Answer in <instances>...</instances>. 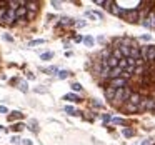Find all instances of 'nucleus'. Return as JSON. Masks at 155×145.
Returning a JSON list of instances; mask_svg holds the SVG:
<instances>
[{
  "mask_svg": "<svg viewBox=\"0 0 155 145\" xmlns=\"http://www.w3.org/2000/svg\"><path fill=\"white\" fill-rule=\"evenodd\" d=\"M124 20H127L128 24H140V14H138V8L135 7V8H132V10H127Z\"/></svg>",
  "mask_w": 155,
  "mask_h": 145,
  "instance_id": "obj_2",
  "label": "nucleus"
},
{
  "mask_svg": "<svg viewBox=\"0 0 155 145\" xmlns=\"http://www.w3.org/2000/svg\"><path fill=\"white\" fill-rule=\"evenodd\" d=\"M145 64H153L155 62V45H147V52L143 57Z\"/></svg>",
  "mask_w": 155,
  "mask_h": 145,
  "instance_id": "obj_4",
  "label": "nucleus"
},
{
  "mask_svg": "<svg viewBox=\"0 0 155 145\" xmlns=\"http://www.w3.org/2000/svg\"><path fill=\"white\" fill-rule=\"evenodd\" d=\"M112 57H115L117 60H122V58H124V55H122V52L118 50V48H112Z\"/></svg>",
  "mask_w": 155,
  "mask_h": 145,
  "instance_id": "obj_20",
  "label": "nucleus"
},
{
  "mask_svg": "<svg viewBox=\"0 0 155 145\" xmlns=\"http://www.w3.org/2000/svg\"><path fill=\"white\" fill-rule=\"evenodd\" d=\"M85 24H87V22H85V20H80V22H75V27H85Z\"/></svg>",
  "mask_w": 155,
  "mask_h": 145,
  "instance_id": "obj_37",
  "label": "nucleus"
},
{
  "mask_svg": "<svg viewBox=\"0 0 155 145\" xmlns=\"http://www.w3.org/2000/svg\"><path fill=\"white\" fill-rule=\"evenodd\" d=\"M25 8H27V12L37 14L38 12V2H25Z\"/></svg>",
  "mask_w": 155,
  "mask_h": 145,
  "instance_id": "obj_9",
  "label": "nucleus"
},
{
  "mask_svg": "<svg viewBox=\"0 0 155 145\" xmlns=\"http://www.w3.org/2000/svg\"><path fill=\"white\" fill-rule=\"evenodd\" d=\"M70 87H72V90H74V92H82V90H84V88H82V85L78 84V82H74Z\"/></svg>",
  "mask_w": 155,
  "mask_h": 145,
  "instance_id": "obj_25",
  "label": "nucleus"
},
{
  "mask_svg": "<svg viewBox=\"0 0 155 145\" xmlns=\"http://www.w3.org/2000/svg\"><path fill=\"white\" fill-rule=\"evenodd\" d=\"M37 120H30V127H28V128H30V130L32 132H38V127H37Z\"/></svg>",
  "mask_w": 155,
  "mask_h": 145,
  "instance_id": "obj_27",
  "label": "nucleus"
},
{
  "mask_svg": "<svg viewBox=\"0 0 155 145\" xmlns=\"http://www.w3.org/2000/svg\"><path fill=\"white\" fill-rule=\"evenodd\" d=\"M104 94H105V98H107V100L114 102V97H115V90H114V88H110V87L105 85V87H104Z\"/></svg>",
  "mask_w": 155,
  "mask_h": 145,
  "instance_id": "obj_10",
  "label": "nucleus"
},
{
  "mask_svg": "<svg viewBox=\"0 0 155 145\" xmlns=\"http://www.w3.org/2000/svg\"><path fill=\"white\" fill-rule=\"evenodd\" d=\"M50 4H52V7L57 8V10H60V8H62V2H55V0H52Z\"/></svg>",
  "mask_w": 155,
  "mask_h": 145,
  "instance_id": "obj_30",
  "label": "nucleus"
},
{
  "mask_svg": "<svg viewBox=\"0 0 155 145\" xmlns=\"http://www.w3.org/2000/svg\"><path fill=\"white\" fill-rule=\"evenodd\" d=\"M58 25H64V27H68V25H75V18H70V17H62Z\"/></svg>",
  "mask_w": 155,
  "mask_h": 145,
  "instance_id": "obj_14",
  "label": "nucleus"
},
{
  "mask_svg": "<svg viewBox=\"0 0 155 145\" xmlns=\"http://www.w3.org/2000/svg\"><path fill=\"white\" fill-rule=\"evenodd\" d=\"M153 107H155V98L147 97V110L148 112H153Z\"/></svg>",
  "mask_w": 155,
  "mask_h": 145,
  "instance_id": "obj_18",
  "label": "nucleus"
},
{
  "mask_svg": "<svg viewBox=\"0 0 155 145\" xmlns=\"http://www.w3.org/2000/svg\"><path fill=\"white\" fill-rule=\"evenodd\" d=\"M35 92H37V94H45L47 88H45V87H37V88H35Z\"/></svg>",
  "mask_w": 155,
  "mask_h": 145,
  "instance_id": "obj_33",
  "label": "nucleus"
},
{
  "mask_svg": "<svg viewBox=\"0 0 155 145\" xmlns=\"http://www.w3.org/2000/svg\"><path fill=\"white\" fill-rule=\"evenodd\" d=\"M24 127H25L24 124H15L14 127H12V130H14V132H20V130H24Z\"/></svg>",
  "mask_w": 155,
  "mask_h": 145,
  "instance_id": "obj_29",
  "label": "nucleus"
},
{
  "mask_svg": "<svg viewBox=\"0 0 155 145\" xmlns=\"http://www.w3.org/2000/svg\"><path fill=\"white\" fill-rule=\"evenodd\" d=\"M15 22H17V17H15V10H10V8H7L4 25H8V27H12V25H15Z\"/></svg>",
  "mask_w": 155,
  "mask_h": 145,
  "instance_id": "obj_6",
  "label": "nucleus"
},
{
  "mask_svg": "<svg viewBox=\"0 0 155 145\" xmlns=\"http://www.w3.org/2000/svg\"><path fill=\"white\" fill-rule=\"evenodd\" d=\"M27 78H30V80H34V78H35V75L32 74V72H28V74H27Z\"/></svg>",
  "mask_w": 155,
  "mask_h": 145,
  "instance_id": "obj_44",
  "label": "nucleus"
},
{
  "mask_svg": "<svg viewBox=\"0 0 155 145\" xmlns=\"http://www.w3.org/2000/svg\"><path fill=\"white\" fill-rule=\"evenodd\" d=\"M112 57V47L108 45V47H105L104 50L100 52V58L102 60H107V58H110Z\"/></svg>",
  "mask_w": 155,
  "mask_h": 145,
  "instance_id": "obj_12",
  "label": "nucleus"
},
{
  "mask_svg": "<svg viewBox=\"0 0 155 145\" xmlns=\"http://www.w3.org/2000/svg\"><path fill=\"white\" fill-rule=\"evenodd\" d=\"M42 44H45V40L38 38V40H32L30 44H28V47H35V45H42Z\"/></svg>",
  "mask_w": 155,
  "mask_h": 145,
  "instance_id": "obj_28",
  "label": "nucleus"
},
{
  "mask_svg": "<svg viewBox=\"0 0 155 145\" xmlns=\"http://www.w3.org/2000/svg\"><path fill=\"white\" fill-rule=\"evenodd\" d=\"M110 14H114L115 17H120V18H125V14H127V10L125 8H122V7H118V4H112V7H110Z\"/></svg>",
  "mask_w": 155,
  "mask_h": 145,
  "instance_id": "obj_5",
  "label": "nucleus"
},
{
  "mask_svg": "<svg viewBox=\"0 0 155 145\" xmlns=\"http://www.w3.org/2000/svg\"><path fill=\"white\" fill-rule=\"evenodd\" d=\"M45 72H47V74H55V72H58V68L57 67H48Z\"/></svg>",
  "mask_w": 155,
  "mask_h": 145,
  "instance_id": "obj_32",
  "label": "nucleus"
},
{
  "mask_svg": "<svg viewBox=\"0 0 155 145\" xmlns=\"http://www.w3.org/2000/svg\"><path fill=\"white\" fill-rule=\"evenodd\" d=\"M145 110H147V97H143L140 100V104L137 105V112H138V114H142V112H145Z\"/></svg>",
  "mask_w": 155,
  "mask_h": 145,
  "instance_id": "obj_15",
  "label": "nucleus"
},
{
  "mask_svg": "<svg viewBox=\"0 0 155 145\" xmlns=\"http://www.w3.org/2000/svg\"><path fill=\"white\" fill-rule=\"evenodd\" d=\"M22 117H24V114H22V112H17V110H15V112H12V115H8V120L14 122L15 118H22Z\"/></svg>",
  "mask_w": 155,
  "mask_h": 145,
  "instance_id": "obj_19",
  "label": "nucleus"
},
{
  "mask_svg": "<svg viewBox=\"0 0 155 145\" xmlns=\"http://www.w3.org/2000/svg\"><path fill=\"white\" fill-rule=\"evenodd\" d=\"M107 65H108V68H115L118 65V60L115 57H110V58H107Z\"/></svg>",
  "mask_w": 155,
  "mask_h": 145,
  "instance_id": "obj_17",
  "label": "nucleus"
},
{
  "mask_svg": "<svg viewBox=\"0 0 155 145\" xmlns=\"http://www.w3.org/2000/svg\"><path fill=\"white\" fill-rule=\"evenodd\" d=\"M22 143H24V145H34V142L28 140V138H25V140H22Z\"/></svg>",
  "mask_w": 155,
  "mask_h": 145,
  "instance_id": "obj_39",
  "label": "nucleus"
},
{
  "mask_svg": "<svg viewBox=\"0 0 155 145\" xmlns=\"http://www.w3.org/2000/svg\"><path fill=\"white\" fill-rule=\"evenodd\" d=\"M107 87H110V88H114V90H118V88H124V87H127V80H124V78H112V80H107Z\"/></svg>",
  "mask_w": 155,
  "mask_h": 145,
  "instance_id": "obj_3",
  "label": "nucleus"
},
{
  "mask_svg": "<svg viewBox=\"0 0 155 145\" xmlns=\"http://www.w3.org/2000/svg\"><path fill=\"white\" fill-rule=\"evenodd\" d=\"M112 4H114V2H112V0H105V2H104V8H105V10H110Z\"/></svg>",
  "mask_w": 155,
  "mask_h": 145,
  "instance_id": "obj_31",
  "label": "nucleus"
},
{
  "mask_svg": "<svg viewBox=\"0 0 155 145\" xmlns=\"http://www.w3.org/2000/svg\"><path fill=\"white\" fill-rule=\"evenodd\" d=\"M134 94V90H132V87H124V88H118V90H115V97H114V102L112 104L117 105V107H120L122 104H125V102L128 100V97Z\"/></svg>",
  "mask_w": 155,
  "mask_h": 145,
  "instance_id": "obj_1",
  "label": "nucleus"
},
{
  "mask_svg": "<svg viewBox=\"0 0 155 145\" xmlns=\"http://www.w3.org/2000/svg\"><path fill=\"white\" fill-rule=\"evenodd\" d=\"M97 40L100 42V44H104V42H105V37H104V35H98V37H97Z\"/></svg>",
  "mask_w": 155,
  "mask_h": 145,
  "instance_id": "obj_41",
  "label": "nucleus"
},
{
  "mask_svg": "<svg viewBox=\"0 0 155 145\" xmlns=\"http://www.w3.org/2000/svg\"><path fill=\"white\" fill-rule=\"evenodd\" d=\"M25 15H27V8L25 7H18L17 10H15V17H17V20H25Z\"/></svg>",
  "mask_w": 155,
  "mask_h": 145,
  "instance_id": "obj_11",
  "label": "nucleus"
},
{
  "mask_svg": "<svg viewBox=\"0 0 155 145\" xmlns=\"http://www.w3.org/2000/svg\"><path fill=\"white\" fill-rule=\"evenodd\" d=\"M84 40V37H80V35H77V37H75V42H82Z\"/></svg>",
  "mask_w": 155,
  "mask_h": 145,
  "instance_id": "obj_46",
  "label": "nucleus"
},
{
  "mask_svg": "<svg viewBox=\"0 0 155 145\" xmlns=\"http://www.w3.org/2000/svg\"><path fill=\"white\" fill-rule=\"evenodd\" d=\"M4 38H5V40H7V42H12V40H14V38H12V37H10V35H7V34H5V35H4Z\"/></svg>",
  "mask_w": 155,
  "mask_h": 145,
  "instance_id": "obj_43",
  "label": "nucleus"
},
{
  "mask_svg": "<svg viewBox=\"0 0 155 145\" xmlns=\"http://www.w3.org/2000/svg\"><path fill=\"white\" fill-rule=\"evenodd\" d=\"M120 110L124 112V114H137V107L128 104V102H125V104L120 105Z\"/></svg>",
  "mask_w": 155,
  "mask_h": 145,
  "instance_id": "obj_7",
  "label": "nucleus"
},
{
  "mask_svg": "<svg viewBox=\"0 0 155 145\" xmlns=\"http://www.w3.org/2000/svg\"><path fill=\"white\" fill-rule=\"evenodd\" d=\"M140 145H152V140H148V138H147V140H143Z\"/></svg>",
  "mask_w": 155,
  "mask_h": 145,
  "instance_id": "obj_42",
  "label": "nucleus"
},
{
  "mask_svg": "<svg viewBox=\"0 0 155 145\" xmlns=\"http://www.w3.org/2000/svg\"><path fill=\"white\" fill-rule=\"evenodd\" d=\"M92 104H94V107H97V108H102V105L98 104V102H92Z\"/></svg>",
  "mask_w": 155,
  "mask_h": 145,
  "instance_id": "obj_47",
  "label": "nucleus"
},
{
  "mask_svg": "<svg viewBox=\"0 0 155 145\" xmlns=\"http://www.w3.org/2000/svg\"><path fill=\"white\" fill-rule=\"evenodd\" d=\"M64 100L75 102V104H80V102H82V98L78 97V95H75V94H67V95H64Z\"/></svg>",
  "mask_w": 155,
  "mask_h": 145,
  "instance_id": "obj_13",
  "label": "nucleus"
},
{
  "mask_svg": "<svg viewBox=\"0 0 155 145\" xmlns=\"http://www.w3.org/2000/svg\"><path fill=\"white\" fill-rule=\"evenodd\" d=\"M85 17H88L90 20H95V15H94V12H85Z\"/></svg>",
  "mask_w": 155,
  "mask_h": 145,
  "instance_id": "obj_34",
  "label": "nucleus"
},
{
  "mask_svg": "<svg viewBox=\"0 0 155 145\" xmlns=\"http://www.w3.org/2000/svg\"><path fill=\"white\" fill-rule=\"evenodd\" d=\"M12 142H14V143H20L22 138H20V137H17V135H14V137H12Z\"/></svg>",
  "mask_w": 155,
  "mask_h": 145,
  "instance_id": "obj_35",
  "label": "nucleus"
},
{
  "mask_svg": "<svg viewBox=\"0 0 155 145\" xmlns=\"http://www.w3.org/2000/svg\"><path fill=\"white\" fill-rule=\"evenodd\" d=\"M104 2H105V0H95V4H97V5H102V7H104Z\"/></svg>",
  "mask_w": 155,
  "mask_h": 145,
  "instance_id": "obj_45",
  "label": "nucleus"
},
{
  "mask_svg": "<svg viewBox=\"0 0 155 145\" xmlns=\"http://www.w3.org/2000/svg\"><path fill=\"white\" fill-rule=\"evenodd\" d=\"M7 107H4V105H0V114H7Z\"/></svg>",
  "mask_w": 155,
  "mask_h": 145,
  "instance_id": "obj_40",
  "label": "nucleus"
},
{
  "mask_svg": "<svg viewBox=\"0 0 155 145\" xmlns=\"http://www.w3.org/2000/svg\"><path fill=\"white\" fill-rule=\"evenodd\" d=\"M122 133H124V137H134L135 130H134V128H124V132H122Z\"/></svg>",
  "mask_w": 155,
  "mask_h": 145,
  "instance_id": "obj_24",
  "label": "nucleus"
},
{
  "mask_svg": "<svg viewBox=\"0 0 155 145\" xmlns=\"http://www.w3.org/2000/svg\"><path fill=\"white\" fill-rule=\"evenodd\" d=\"M70 77V72L68 70H58L57 72V78L58 80H65V78H68Z\"/></svg>",
  "mask_w": 155,
  "mask_h": 145,
  "instance_id": "obj_16",
  "label": "nucleus"
},
{
  "mask_svg": "<svg viewBox=\"0 0 155 145\" xmlns=\"http://www.w3.org/2000/svg\"><path fill=\"white\" fill-rule=\"evenodd\" d=\"M18 90H20V92H24V94H27V92H28L27 82H24V80H20V82H18Z\"/></svg>",
  "mask_w": 155,
  "mask_h": 145,
  "instance_id": "obj_21",
  "label": "nucleus"
},
{
  "mask_svg": "<svg viewBox=\"0 0 155 145\" xmlns=\"http://www.w3.org/2000/svg\"><path fill=\"white\" fill-rule=\"evenodd\" d=\"M102 118H104V122H110V115H108V114H104V115H102Z\"/></svg>",
  "mask_w": 155,
  "mask_h": 145,
  "instance_id": "obj_38",
  "label": "nucleus"
},
{
  "mask_svg": "<svg viewBox=\"0 0 155 145\" xmlns=\"http://www.w3.org/2000/svg\"><path fill=\"white\" fill-rule=\"evenodd\" d=\"M65 112H68V114H70V115H75V114H77V112H75V110H74V108H72V107H65Z\"/></svg>",
  "mask_w": 155,
  "mask_h": 145,
  "instance_id": "obj_36",
  "label": "nucleus"
},
{
  "mask_svg": "<svg viewBox=\"0 0 155 145\" xmlns=\"http://www.w3.org/2000/svg\"><path fill=\"white\" fill-rule=\"evenodd\" d=\"M142 98H143V97H142V94H140V92H134V94H132L130 95V97H128V104H132V105H135V107H137V105L138 104H140V100H142Z\"/></svg>",
  "mask_w": 155,
  "mask_h": 145,
  "instance_id": "obj_8",
  "label": "nucleus"
},
{
  "mask_svg": "<svg viewBox=\"0 0 155 145\" xmlns=\"http://www.w3.org/2000/svg\"><path fill=\"white\" fill-rule=\"evenodd\" d=\"M82 42H84L87 47H94V44H95V40L92 37H84V40H82Z\"/></svg>",
  "mask_w": 155,
  "mask_h": 145,
  "instance_id": "obj_23",
  "label": "nucleus"
},
{
  "mask_svg": "<svg viewBox=\"0 0 155 145\" xmlns=\"http://www.w3.org/2000/svg\"><path fill=\"white\" fill-rule=\"evenodd\" d=\"M110 122H112V124H115V125H125V124H127L124 118H118V117H112Z\"/></svg>",
  "mask_w": 155,
  "mask_h": 145,
  "instance_id": "obj_22",
  "label": "nucleus"
},
{
  "mask_svg": "<svg viewBox=\"0 0 155 145\" xmlns=\"http://www.w3.org/2000/svg\"><path fill=\"white\" fill-rule=\"evenodd\" d=\"M153 114H155V107H153Z\"/></svg>",
  "mask_w": 155,
  "mask_h": 145,
  "instance_id": "obj_48",
  "label": "nucleus"
},
{
  "mask_svg": "<svg viewBox=\"0 0 155 145\" xmlns=\"http://www.w3.org/2000/svg\"><path fill=\"white\" fill-rule=\"evenodd\" d=\"M42 60H50V58H54V52H45V54H42Z\"/></svg>",
  "mask_w": 155,
  "mask_h": 145,
  "instance_id": "obj_26",
  "label": "nucleus"
}]
</instances>
